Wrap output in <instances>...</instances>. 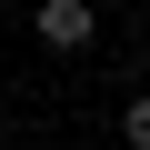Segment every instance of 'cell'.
I'll use <instances>...</instances> for the list:
<instances>
[{
  "mask_svg": "<svg viewBox=\"0 0 150 150\" xmlns=\"http://www.w3.org/2000/svg\"><path fill=\"white\" fill-rule=\"evenodd\" d=\"M30 30H40V50H90L100 40V10H90V0H40Z\"/></svg>",
  "mask_w": 150,
  "mask_h": 150,
  "instance_id": "obj_1",
  "label": "cell"
},
{
  "mask_svg": "<svg viewBox=\"0 0 150 150\" xmlns=\"http://www.w3.org/2000/svg\"><path fill=\"white\" fill-rule=\"evenodd\" d=\"M120 140H130V150H150V90H130V100H120Z\"/></svg>",
  "mask_w": 150,
  "mask_h": 150,
  "instance_id": "obj_2",
  "label": "cell"
}]
</instances>
